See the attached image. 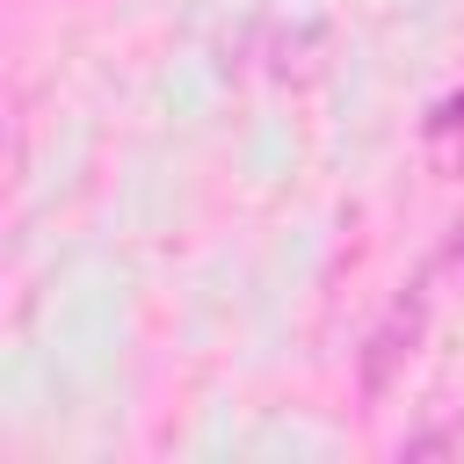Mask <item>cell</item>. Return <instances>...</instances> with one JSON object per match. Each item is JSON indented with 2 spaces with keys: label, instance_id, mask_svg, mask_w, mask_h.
Returning a JSON list of instances; mask_svg holds the SVG:
<instances>
[{
  "label": "cell",
  "instance_id": "1",
  "mask_svg": "<svg viewBox=\"0 0 464 464\" xmlns=\"http://www.w3.org/2000/svg\"><path fill=\"white\" fill-rule=\"evenodd\" d=\"M420 334H428V276H420V283H406V297H392V312L370 326V341H362V362H355V377H362V399H384V392H392V377L413 362Z\"/></svg>",
  "mask_w": 464,
  "mask_h": 464
},
{
  "label": "cell",
  "instance_id": "2",
  "mask_svg": "<svg viewBox=\"0 0 464 464\" xmlns=\"http://www.w3.org/2000/svg\"><path fill=\"white\" fill-rule=\"evenodd\" d=\"M435 450H457V435L450 428H428V435H406L399 442V457H435Z\"/></svg>",
  "mask_w": 464,
  "mask_h": 464
},
{
  "label": "cell",
  "instance_id": "3",
  "mask_svg": "<svg viewBox=\"0 0 464 464\" xmlns=\"http://www.w3.org/2000/svg\"><path fill=\"white\" fill-rule=\"evenodd\" d=\"M428 130H464V87H457L450 102H435V116H428Z\"/></svg>",
  "mask_w": 464,
  "mask_h": 464
}]
</instances>
